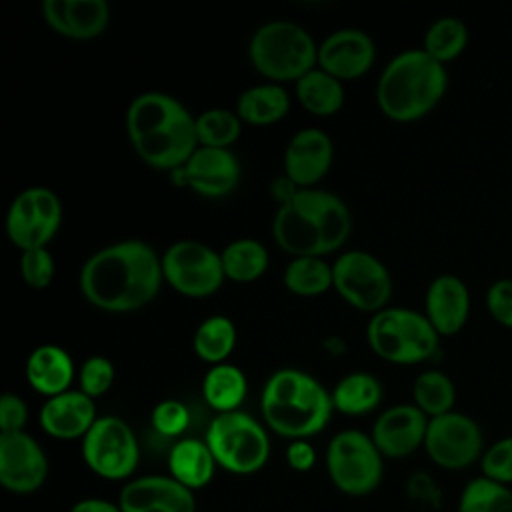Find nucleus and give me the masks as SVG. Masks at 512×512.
Masks as SVG:
<instances>
[{
	"instance_id": "obj_1",
	"label": "nucleus",
	"mask_w": 512,
	"mask_h": 512,
	"mask_svg": "<svg viewBox=\"0 0 512 512\" xmlns=\"http://www.w3.org/2000/svg\"><path fill=\"white\" fill-rule=\"evenodd\" d=\"M78 284L86 302L98 310L136 312L150 304L164 284L162 258L144 240H120L84 262Z\"/></svg>"
},
{
	"instance_id": "obj_2",
	"label": "nucleus",
	"mask_w": 512,
	"mask_h": 512,
	"mask_svg": "<svg viewBox=\"0 0 512 512\" xmlns=\"http://www.w3.org/2000/svg\"><path fill=\"white\" fill-rule=\"evenodd\" d=\"M126 132L138 158L156 168L174 172L198 148L196 118L166 92H142L126 110Z\"/></svg>"
},
{
	"instance_id": "obj_3",
	"label": "nucleus",
	"mask_w": 512,
	"mask_h": 512,
	"mask_svg": "<svg viewBox=\"0 0 512 512\" xmlns=\"http://www.w3.org/2000/svg\"><path fill=\"white\" fill-rule=\"evenodd\" d=\"M352 232L346 202L320 188L300 190L288 204L278 206L272 220L274 242L292 258L326 256L340 250Z\"/></svg>"
},
{
	"instance_id": "obj_4",
	"label": "nucleus",
	"mask_w": 512,
	"mask_h": 512,
	"mask_svg": "<svg viewBox=\"0 0 512 512\" xmlns=\"http://www.w3.org/2000/svg\"><path fill=\"white\" fill-rule=\"evenodd\" d=\"M260 412L278 436L306 440L326 428L332 418V394L298 368H280L264 384Z\"/></svg>"
},
{
	"instance_id": "obj_5",
	"label": "nucleus",
	"mask_w": 512,
	"mask_h": 512,
	"mask_svg": "<svg viewBox=\"0 0 512 512\" xmlns=\"http://www.w3.org/2000/svg\"><path fill=\"white\" fill-rule=\"evenodd\" d=\"M448 88V70L422 48L396 54L376 84V104L394 122H414L430 114Z\"/></svg>"
},
{
	"instance_id": "obj_6",
	"label": "nucleus",
	"mask_w": 512,
	"mask_h": 512,
	"mask_svg": "<svg viewBox=\"0 0 512 512\" xmlns=\"http://www.w3.org/2000/svg\"><path fill=\"white\" fill-rule=\"evenodd\" d=\"M252 68L274 84L298 82L318 66V44L306 28L288 20H272L254 30L248 42Z\"/></svg>"
},
{
	"instance_id": "obj_7",
	"label": "nucleus",
	"mask_w": 512,
	"mask_h": 512,
	"mask_svg": "<svg viewBox=\"0 0 512 512\" xmlns=\"http://www.w3.org/2000/svg\"><path fill=\"white\" fill-rule=\"evenodd\" d=\"M440 334L424 312L388 306L372 314L366 340L372 352L392 364H420L440 350Z\"/></svg>"
},
{
	"instance_id": "obj_8",
	"label": "nucleus",
	"mask_w": 512,
	"mask_h": 512,
	"mask_svg": "<svg viewBox=\"0 0 512 512\" xmlns=\"http://www.w3.org/2000/svg\"><path fill=\"white\" fill-rule=\"evenodd\" d=\"M204 440L214 454L216 464L230 474H256L270 458V438L266 428L240 410L216 414L208 424Z\"/></svg>"
},
{
	"instance_id": "obj_9",
	"label": "nucleus",
	"mask_w": 512,
	"mask_h": 512,
	"mask_svg": "<svg viewBox=\"0 0 512 512\" xmlns=\"http://www.w3.org/2000/svg\"><path fill=\"white\" fill-rule=\"evenodd\" d=\"M326 472L342 494L366 496L382 482L384 456L368 434L342 430L328 442Z\"/></svg>"
},
{
	"instance_id": "obj_10",
	"label": "nucleus",
	"mask_w": 512,
	"mask_h": 512,
	"mask_svg": "<svg viewBox=\"0 0 512 512\" xmlns=\"http://www.w3.org/2000/svg\"><path fill=\"white\" fill-rule=\"evenodd\" d=\"M332 288L340 298L368 314L388 308L392 298V276L382 260L366 250L342 252L332 264Z\"/></svg>"
},
{
	"instance_id": "obj_11",
	"label": "nucleus",
	"mask_w": 512,
	"mask_h": 512,
	"mask_svg": "<svg viewBox=\"0 0 512 512\" xmlns=\"http://www.w3.org/2000/svg\"><path fill=\"white\" fill-rule=\"evenodd\" d=\"M160 258L164 282L182 296H212L226 280L220 252L200 240H178Z\"/></svg>"
},
{
	"instance_id": "obj_12",
	"label": "nucleus",
	"mask_w": 512,
	"mask_h": 512,
	"mask_svg": "<svg viewBox=\"0 0 512 512\" xmlns=\"http://www.w3.org/2000/svg\"><path fill=\"white\" fill-rule=\"evenodd\" d=\"M86 466L104 480H126L140 460V446L134 430L120 416H98L82 438Z\"/></svg>"
},
{
	"instance_id": "obj_13",
	"label": "nucleus",
	"mask_w": 512,
	"mask_h": 512,
	"mask_svg": "<svg viewBox=\"0 0 512 512\" xmlns=\"http://www.w3.org/2000/svg\"><path fill=\"white\" fill-rule=\"evenodd\" d=\"M62 202L46 186H30L16 194L6 212L8 240L24 250L46 248L62 224Z\"/></svg>"
},
{
	"instance_id": "obj_14",
	"label": "nucleus",
	"mask_w": 512,
	"mask_h": 512,
	"mask_svg": "<svg viewBox=\"0 0 512 512\" xmlns=\"http://www.w3.org/2000/svg\"><path fill=\"white\" fill-rule=\"evenodd\" d=\"M424 450L436 466L462 470L482 458L484 436L472 416L452 410L428 420Z\"/></svg>"
},
{
	"instance_id": "obj_15",
	"label": "nucleus",
	"mask_w": 512,
	"mask_h": 512,
	"mask_svg": "<svg viewBox=\"0 0 512 512\" xmlns=\"http://www.w3.org/2000/svg\"><path fill=\"white\" fill-rule=\"evenodd\" d=\"M242 168L232 150L198 146L194 154L174 172L172 184L188 188L204 198H224L240 184Z\"/></svg>"
},
{
	"instance_id": "obj_16",
	"label": "nucleus",
	"mask_w": 512,
	"mask_h": 512,
	"mask_svg": "<svg viewBox=\"0 0 512 512\" xmlns=\"http://www.w3.org/2000/svg\"><path fill=\"white\" fill-rule=\"evenodd\" d=\"M48 478V458L28 432L0 434V484L18 496L42 488Z\"/></svg>"
},
{
	"instance_id": "obj_17",
	"label": "nucleus",
	"mask_w": 512,
	"mask_h": 512,
	"mask_svg": "<svg viewBox=\"0 0 512 512\" xmlns=\"http://www.w3.org/2000/svg\"><path fill=\"white\" fill-rule=\"evenodd\" d=\"M376 60L372 38L358 28H340L328 34L318 46V68L336 80L364 76Z\"/></svg>"
},
{
	"instance_id": "obj_18",
	"label": "nucleus",
	"mask_w": 512,
	"mask_h": 512,
	"mask_svg": "<svg viewBox=\"0 0 512 512\" xmlns=\"http://www.w3.org/2000/svg\"><path fill=\"white\" fill-rule=\"evenodd\" d=\"M122 512H196L194 492L170 474L140 476L124 484L118 496Z\"/></svg>"
},
{
	"instance_id": "obj_19",
	"label": "nucleus",
	"mask_w": 512,
	"mask_h": 512,
	"mask_svg": "<svg viewBox=\"0 0 512 512\" xmlns=\"http://www.w3.org/2000/svg\"><path fill=\"white\" fill-rule=\"evenodd\" d=\"M428 420L414 404H396L376 418L370 438L384 458H406L424 446Z\"/></svg>"
},
{
	"instance_id": "obj_20",
	"label": "nucleus",
	"mask_w": 512,
	"mask_h": 512,
	"mask_svg": "<svg viewBox=\"0 0 512 512\" xmlns=\"http://www.w3.org/2000/svg\"><path fill=\"white\" fill-rule=\"evenodd\" d=\"M334 158V144L320 128L298 130L284 150V174L302 190L316 188L328 174Z\"/></svg>"
},
{
	"instance_id": "obj_21",
	"label": "nucleus",
	"mask_w": 512,
	"mask_h": 512,
	"mask_svg": "<svg viewBox=\"0 0 512 512\" xmlns=\"http://www.w3.org/2000/svg\"><path fill=\"white\" fill-rule=\"evenodd\" d=\"M40 12L48 28L72 40L98 38L110 24V6L104 0H44Z\"/></svg>"
},
{
	"instance_id": "obj_22",
	"label": "nucleus",
	"mask_w": 512,
	"mask_h": 512,
	"mask_svg": "<svg viewBox=\"0 0 512 512\" xmlns=\"http://www.w3.org/2000/svg\"><path fill=\"white\" fill-rule=\"evenodd\" d=\"M470 290L456 274L436 276L424 294V314L440 336L458 334L470 316Z\"/></svg>"
},
{
	"instance_id": "obj_23",
	"label": "nucleus",
	"mask_w": 512,
	"mask_h": 512,
	"mask_svg": "<svg viewBox=\"0 0 512 512\" xmlns=\"http://www.w3.org/2000/svg\"><path fill=\"white\" fill-rule=\"evenodd\" d=\"M96 420V402L82 390H68L46 398L38 414L40 428L56 440L84 438Z\"/></svg>"
},
{
	"instance_id": "obj_24",
	"label": "nucleus",
	"mask_w": 512,
	"mask_h": 512,
	"mask_svg": "<svg viewBox=\"0 0 512 512\" xmlns=\"http://www.w3.org/2000/svg\"><path fill=\"white\" fill-rule=\"evenodd\" d=\"M24 374L38 394L52 398L70 390L74 380V362L62 346L42 344L30 352Z\"/></svg>"
},
{
	"instance_id": "obj_25",
	"label": "nucleus",
	"mask_w": 512,
	"mask_h": 512,
	"mask_svg": "<svg viewBox=\"0 0 512 512\" xmlns=\"http://www.w3.org/2000/svg\"><path fill=\"white\" fill-rule=\"evenodd\" d=\"M216 460L206 440L182 438L168 452V472L192 492L204 488L216 472Z\"/></svg>"
},
{
	"instance_id": "obj_26",
	"label": "nucleus",
	"mask_w": 512,
	"mask_h": 512,
	"mask_svg": "<svg viewBox=\"0 0 512 512\" xmlns=\"http://www.w3.org/2000/svg\"><path fill=\"white\" fill-rule=\"evenodd\" d=\"M290 110V96L282 84L266 82L246 88L236 102V114L242 124L268 126L282 120Z\"/></svg>"
},
{
	"instance_id": "obj_27",
	"label": "nucleus",
	"mask_w": 512,
	"mask_h": 512,
	"mask_svg": "<svg viewBox=\"0 0 512 512\" xmlns=\"http://www.w3.org/2000/svg\"><path fill=\"white\" fill-rule=\"evenodd\" d=\"M294 94L306 112L320 118L334 116L344 104L342 82L318 66L294 82Z\"/></svg>"
},
{
	"instance_id": "obj_28",
	"label": "nucleus",
	"mask_w": 512,
	"mask_h": 512,
	"mask_svg": "<svg viewBox=\"0 0 512 512\" xmlns=\"http://www.w3.org/2000/svg\"><path fill=\"white\" fill-rule=\"evenodd\" d=\"M248 392V382L244 372L234 364H216L204 374L202 396L206 404L218 414L234 412L240 408Z\"/></svg>"
},
{
	"instance_id": "obj_29",
	"label": "nucleus",
	"mask_w": 512,
	"mask_h": 512,
	"mask_svg": "<svg viewBox=\"0 0 512 512\" xmlns=\"http://www.w3.org/2000/svg\"><path fill=\"white\" fill-rule=\"evenodd\" d=\"M330 394L334 410L346 416H362L382 402L384 390L376 376L368 372H352L340 378Z\"/></svg>"
},
{
	"instance_id": "obj_30",
	"label": "nucleus",
	"mask_w": 512,
	"mask_h": 512,
	"mask_svg": "<svg viewBox=\"0 0 512 512\" xmlns=\"http://www.w3.org/2000/svg\"><path fill=\"white\" fill-rule=\"evenodd\" d=\"M224 274L232 282L248 284L264 276L270 264L268 250L254 238H236L220 252Z\"/></svg>"
},
{
	"instance_id": "obj_31",
	"label": "nucleus",
	"mask_w": 512,
	"mask_h": 512,
	"mask_svg": "<svg viewBox=\"0 0 512 512\" xmlns=\"http://www.w3.org/2000/svg\"><path fill=\"white\" fill-rule=\"evenodd\" d=\"M234 346L236 326L228 316L222 314L204 318L192 336V348L196 356L210 366L224 364L232 354Z\"/></svg>"
},
{
	"instance_id": "obj_32",
	"label": "nucleus",
	"mask_w": 512,
	"mask_h": 512,
	"mask_svg": "<svg viewBox=\"0 0 512 512\" xmlns=\"http://www.w3.org/2000/svg\"><path fill=\"white\" fill-rule=\"evenodd\" d=\"M412 400V404L428 418H436L454 410L456 386L446 372L428 368L414 378Z\"/></svg>"
},
{
	"instance_id": "obj_33",
	"label": "nucleus",
	"mask_w": 512,
	"mask_h": 512,
	"mask_svg": "<svg viewBox=\"0 0 512 512\" xmlns=\"http://www.w3.org/2000/svg\"><path fill=\"white\" fill-rule=\"evenodd\" d=\"M284 288L296 296H320L334 284L332 266L318 256L292 258L282 274Z\"/></svg>"
},
{
	"instance_id": "obj_34",
	"label": "nucleus",
	"mask_w": 512,
	"mask_h": 512,
	"mask_svg": "<svg viewBox=\"0 0 512 512\" xmlns=\"http://www.w3.org/2000/svg\"><path fill=\"white\" fill-rule=\"evenodd\" d=\"M468 40L470 32L464 20L456 16H440L424 32L422 50L446 66L466 50Z\"/></svg>"
},
{
	"instance_id": "obj_35",
	"label": "nucleus",
	"mask_w": 512,
	"mask_h": 512,
	"mask_svg": "<svg viewBox=\"0 0 512 512\" xmlns=\"http://www.w3.org/2000/svg\"><path fill=\"white\" fill-rule=\"evenodd\" d=\"M242 120L236 110L228 108H210L196 116V138L198 146L206 148H226L240 138Z\"/></svg>"
},
{
	"instance_id": "obj_36",
	"label": "nucleus",
	"mask_w": 512,
	"mask_h": 512,
	"mask_svg": "<svg viewBox=\"0 0 512 512\" xmlns=\"http://www.w3.org/2000/svg\"><path fill=\"white\" fill-rule=\"evenodd\" d=\"M458 512H512V490L486 476L474 478L460 494Z\"/></svg>"
},
{
	"instance_id": "obj_37",
	"label": "nucleus",
	"mask_w": 512,
	"mask_h": 512,
	"mask_svg": "<svg viewBox=\"0 0 512 512\" xmlns=\"http://www.w3.org/2000/svg\"><path fill=\"white\" fill-rule=\"evenodd\" d=\"M56 272L54 258L48 248L24 250L20 256V274L28 288L44 290L52 284Z\"/></svg>"
},
{
	"instance_id": "obj_38",
	"label": "nucleus",
	"mask_w": 512,
	"mask_h": 512,
	"mask_svg": "<svg viewBox=\"0 0 512 512\" xmlns=\"http://www.w3.org/2000/svg\"><path fill=\"white\" fill-rule=\"evenodd\" d=\"M116 378V370L110 358L106 356H90L84 360L80 374H78V382L80 388L86 396L90 398H98L102 394H106Z\"/></svg>"
},
{
	"instance_id": "obj_39",
	"label": "nucleus",
	"mask_w": 512,
	"mask_h": 512,
	"mask_svg": "<svg viewBox=\"0 0 512 512\" xmlns=\"http://www.w3.org/2000/svg\"><path fill=\"white\" fill-rule=\"evenodd\" d=\"M480 468L482 476L506 486L512 484V436L492 442L480 458Z\"/></svg>"
},
{
	"instance_id": "obj_40",
	"label": "nucleus",
	"mask_w": 512,
	"mask_h": 512,
	"mask_svg": "<svg viewBox=\"0 0 512 512\" xmlns=\"http://www.w3.org/2000/svg\"><path fill=\"white\" fill-rule=\"evenodd\" d=\"M152 428L168 438L180 436L190 424V412L180 400H162L152 410Z\"/></svg>"
},
{
	"instance_id": "obj_41",
	"label": "nucleus",
	"mask_w": 512,
	"mask_h": 512,
	"mask_svg": "<svg viewBox=\"0 0 512 512\" xmlns=\"http://www.w3.org/2000/svg\"><path fill=\"white\" fill-rule=\"evenodd\" d=\"M484 304L494 322L512 328V278L494 280L486 290Z\"/></svg>"
},
{
	"instance_id": "obj_42",
	"label": "nucleus",
	"mask_w": 512,
	"mask_h": 512,
	"mask_svg": "<svg viewBox=\"0 0 512 512\" xmlns=\"http://www.w3.org/2000/svg\"><path fill=\"white\" fill-rule=\"evenodd\" d=\"M28 420V408L26 402L12 394L6 392L0 398V434H8V432H22Z\"/></svg>"
},
{
	"instance_id": "obj_43",
	"label": "nucleus",
	"mask_w": 512,
	"mask_h": 512,
	"mask_svg": "<svg viewBox=\"0 0 512 512\" xmlns=\"http://www.w3.org/2000/svg\"><path fill=\"white\" fill-rule=\"evenodd\" d=\"M286 462L296 472H308L316 464V450L308 440H292L286 448Z\"/></svg>"
},
{
	"instance_id": "obj_44",
	"label": "nucleus",
	"mask_w": 512,
	"mask_h": 512,
	"mask_svg": "<svg viewBox=\"0 0 512 512\" xmlns=\"http://www.w3.org/2000/svg\"><path fill=\"white\" fill-rule=\"evenodd\" d=\"M302 188L292 180L288 178L284 172L278 174L272 182H270V196L278 202V206H284L288 204Z\"/></svg>"
},
{
	"instance_id": "obj_45",
	"label": "nucleus",
	"mask_w": 512,
	"mask_h": 512,
	"mask_svg": "<svg viewBox=\"0 0 512 512\" xmlns=\"http://www.w3.org/2000/svg\"><path fill=\"white\" fill-rule=\"evenodd\" d=\"M70 512H122L120 504L104 500V498H84L78 500Z\"/></svg>"
}]
</instances>
